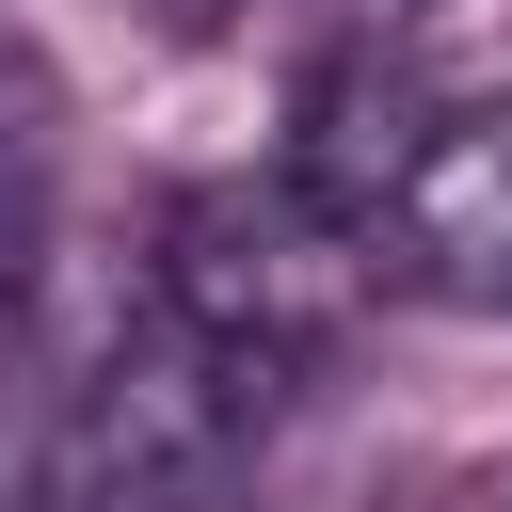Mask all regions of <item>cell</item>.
Returning <instances> with one entry per match:
<instances>
[{"mask_svg":"<svg viewBox=\"0 0 512 512\" xmlns=\"http://www.w3.org/2000/svg\"><path fill=\"white\" fill-rule=\"evenodd\" d=\"M256 416H272V368H240V352H208L176 304H144V320L80 368L32 496H48V512H224V480L256 464Z\"/></svg>","mask_w":512,"mask_h":512,"instance_id":"cell-1","label":"cell"},{"mask_svg":"<svg viewBox=\"0 0 512 512\" xmlns=\"http://www.w3.org/2000/svg\"><path fill=\"white\" fill-rule=\"evenodd\" d=\"M352 272H368V256H352V240H336V224H320L288 176H272V192H256V176H224V192H192V208L160 224V304H176L208 352L272 368V384H288V368L336 336Z\"/></svg>","mask_w":512,"mask_h":512,"instance_id":"cell-2","label":"cell"},{"mask_svg":"<svg viewBox=\"0 0 512 512\" xmlns=\"http://www.w3.org/2000/svg\"><path fill=\"white\" fill-rule=\"evenodd\" d=\"M352 256L400 272V288H432V304L512 320V96H448L432 80V112H416L400 176L368 192Z\"/></svg>","mask_w":512,"mask_h":512,"instance_id":"cell-3","label":"cell"},{"mask_svg":"<svg viewBox=\"0 0 512 512\" xmlns=\"http://www.w3.org/2000/svg\"><path fill=\"white\" fill-rule=\"evenodd\" d=\"M48 176H64V96L32 48H0V320L32 288V224H48Z\"/></svg>","mask_w":512,"mask_h":512,"instance_id":"cell-4","label":"cell"},{"mask_svg":"<svg viewBox=\"0 0 512 512\" xmlns=\"http://www.w3.org/2000/svg\"><path fill=\"white\" fill-rule=\"evenodd\" d=\"M160 16H208V0H160Z\"/></svg>","mask_w":512,"mask_h":512,"instance_id":"cell-5","label":"cell"}]
</instances>
